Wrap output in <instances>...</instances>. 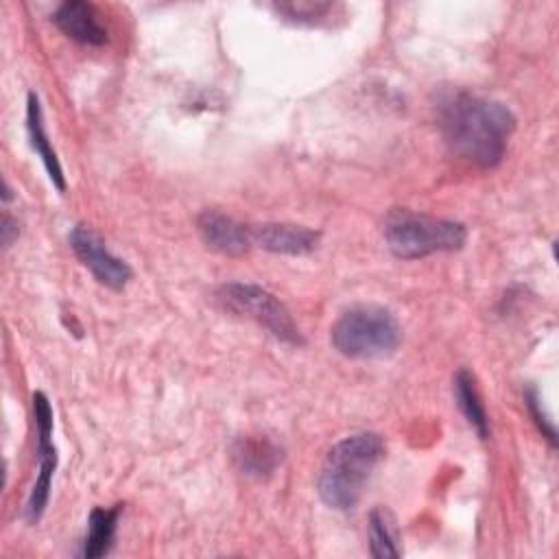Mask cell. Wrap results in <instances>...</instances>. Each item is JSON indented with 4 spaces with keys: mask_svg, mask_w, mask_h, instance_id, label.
Segmentation results:
<instances>
[{
    "mask_svg": "<svg viewBox=\"0 0 559 559\" xmlns=\"http://www.w3.org/2000/svg\"><path fill=\"white\" fill-rule=\"evenodd\" d=\"M400 533L395 518L389 509L376 507L369 513V552L378 559L384 557H400L402 548L397 544Z\"/></svg>",
    "mask_w": 559,
    "mask_h": 559,
    "instance_id": "9a60e30c",
    "label": "cell"
},
{
    "mask_svg": "<svg viewBox=\"0 0 559 559\" xmlns=\"http://www.w3.org/2000/svg\"><path fill=\"white\" fill-rule=\"evenodd\" d=\"M33 413H35V430H37V478L24 511L28 522H37L41 518L48 504L52 476L57 467V450L52 445V408L48 397L41 391L33 393Z\"/></svg>",
    "mask_w": 559,
    "mask_h": 559,
    "instance_id": "8992f818",
    "label": "cell"
},
{
    "mask_svg": "<svg viewBox=\"0 0 559 559\" xmlns=\"http://www.w3.org/2000/svg\"><path fill=\"white\" fill-rule=\"evenodd\" d=\"M26 129H28L31 146H33V151L39 155V159L44 162L50 181L57 186L59 192H63V190H66V177H63L59 157H57V153H55V148L50 146V140H48V135H46L44 116H41V107H39V98H37V94H33V92L28 94V100H26Z\"/></svg>",
    "mask_w": 559,
    "mask_h": 559,
    "instance_id": "7c38bea8",
    "label": "cell"
},
{
    "mask_svg": "<svg viewBox=\"0 0 559 559\" xmlns=\"http://www.w3.org/2000/svg\"><path fill=\"white\" fill-rule=\"evenodd\" d=\"M275 9L286 15V20L293 22H317L321 17H328L334 11L332 2H308V0H297V2H282L275 4Z\"/></svg>",
    "mask_w": 559,
    "mask_h": 559,
    "instance_id": "2e32d148",
    "label": "cell"
},
{
    "mask_svg": "<svg viewBox=\"0 0 559 559\" xmlns=\"http://www.w3.org/2000/svg\"><path fill=\"white\" fill-rule=\"evenodd\" d=\"M400 338L397 319L373 304L352 306L332 325V345L347 358H384L397 349Z\"/></svg>",
    "mask_w": 559,
    "mask_h": 559,
    "instance_id": "3957f363",
    "label": "cell"
},
{
    "mask_svg": "<svg viewBox=\"0 0 559 559\" xmlns=\"http://www.w3.org/2000/svg\"><path fill=\"white\" fill-rule=\"evenodd\" d=\"M118 518H120V504H116L111 509H103V507L92 509L81 557L96 559V557H103L109 552V548L116 539Z\"/></svg>",
    "mask_w": 559,
    "mask_h": 559,
    "instance_id": "4fadbf2b",
    "label": "cell"
},
{
    "mask_svg": "<svg viewBox=\"0 0 559 559\" xmlns=\"http://www.w3.org/2000/svg\"><path fill=\"white\" fill-rule=\"evenodd\" d=\"M524 400H526V406L537 424V428L542 430V435L548 439V443L555 448L557 445V430H555V424L550 421V417L546 415L544 406H542V400H539V393L535 386H528L526 393H524Z\"/></svg>",
    "mask_w": 559,
    "mask_h": 559,
    "instance_id": "e0dca14e",
    "label": "cell"
},
{
    "mask_svg": "<svg viewBox=\"0 0 559 559\" xmlns=\"http://www.w3.org/2000/svg\"><path fill=\"white\" fill-rule=\"evenodd\" d=\"M216 299L231 312L247 314L249 319L264 325L273 336L284 343L301 345V334L286 310V306L271 295L266 288L245 282H227L218 288Z\"/></svg>",
    "mask_w": 559,
    "mask_h": 559,
    "instance_id": "5b68a950",
    "label": "cell"
},
{
    "mask_svg": "<svg viewBox=\"0 0 559 559\" xmlns=\"http://www.w3.org/2000/svg\"><path fill=\"white\" fill-rule=\"evenodd\" d=\"M98 17L100 15L92 2L68 0L57 7L52 22L70 39L87 46H100L107 41V28L100 24Z\"/></svg>",
    "mask_w": 559,
    "mask_h": 559,
    "instance_id": "9c48e42d",
    "label": "cell"
},
{
    "mask_svg": "<svg viewBox=\"0 0 559 559\" xmlns=\"http://www.w3.org/2000/svg\"><path fill=\"white\" fill-rule=\"evenodd\" d=\"M284 459V450L266 437H242L234 443V461L238 469L253 478L271 476Z\"/></svg>",
    "mask_w": 559,
    "mask_h": 559,
    "instance_id": "8fae6325",
    "label": "cell"
},
{
    "mask_svg": "<svg viewBox=\"0 0 559 559\" xmlns=\"http://www.w3.org/2000/svg\"><path fill=\"white\" fill-rule=\"evenodd\" d=\"M384 240L397 258L417 260L430 253L461 249L467 240V229L456 221L393 210L384 221Z\"/></svg>",
    "mask_w": 559,
    "mask_h": 559,
    "instance_id": "277c9868",
    "label": "cell"
},
{
    "mask_svg": "<svg viewBox=\"0 0 559 559\" xmlns=\"http://www.w3.org/2000/svg\"><path fill=\"white\" fill-rule=\"evenodd\" d=\"M454 400H456L461 413L467 417V421L478 432V437L487 439L489 437V419H487L485 406L480 402L474 376L467 369H461L454 376Z\"/></svg>",
    "mask_w": 559,
    "mask_h": 559,
    "instance_id": "5bb4252c",
    "label": "cell"
},
{
    "mask_svg": "<svg viewBox=\"0 0 559 559\" xmlns=\"http://www.w3.org/2000/svg\"><path fill=\"white\" fill-rule=\"evenodd\" d=\"M439 129L456 155L493 168L502 162L515 116L498 100L467 90H450L437 103Z\"/></svg>",
    "mask_w": 559,
    "mask_h": 559,
    "instance_id": "6da1fadb",
    "label": "cell"
},
{
    "mask_svg": "<svg viewBox=\"0 0 559 559\" xmlns=\"http://www.w3.org/2000/svg\"><path fill=\"white\" fill-rule=\"evenodd\" d=\"M70 247L74 255L90 269V273L107 288L122 290L131 280V266L114 255L103 238L85 225H76L70 231Z\"/></svg>",
    "mask_w": 559,
    "mask_h": 559,
    "instance_id": "52a82bcc",
    "label": "cell"
},
{
    "mask_svg": "<svg viewBox=\"0 0 559 559\" xmlns=\"http://www.w3.org/2000/svg\"><path fill=\"white\" fill-rule=\"evenodd\" d=\"M382 456L384 441L376 432H358L341 439L328 452L317 476L319 498L336 511L354 509Z\"/></svg>",
    "mask_w": 559,
    "mask_h": 559,
    "instance_id": "7a4b0ae2",
    "label": "cell"
},
{
    "mask_svg": "<svg viewBox=\"0 0 559 559\" xmlns=\"http://www.w3.org/2000/svg\"><path fill=\"white\" fill-rule=\"evenodd\" d=\"M319 231L301 227V225H286V223H266L251 229L253 245L273 253H288V255H304L310 253L319 245Z\"/></svg>",
    "mask_w": 559,
    "mask_h": 559,
    "instance_id": "30bf717a",
    "label": "cell"
},
{
    "mask_svg": "<svg viewBox=\"0 0 559 559\" xmlns=\"http://www.w3.org/2000/svg\"><path fill=\"white\" fill-rule=\"evenodd\" d=\"M0 231H2V245L9 247V245L13 242V238L20 234L17 221H13L9 214H4V216H2V227H0Z\"/></svg>",
    "mask_w": 559,
    "mask_h": 559,
    "instance_id": "ac0fdd59",
    "label": "cell"
},
{
    "mask_svg": "<svg viewBox=\"0 0 559 559\" xmlns=\"http://www.w3.org/2000/svg\"><path fill=\"white\" fill-rule=\"evenodd\" d=\"M201 240L218 253L242 255L253 247L251 229L218 210H203L197 218Z\"/></svg>",
    "mask_w": 559,
    "mask_h": 559,
    "instance_id": "ba28073f",
    "label": "cell"
}]
</instances>
